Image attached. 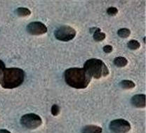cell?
<instances>
[{
  "instance_id": "3957f363",
  "label": "cell",
  "mask_w": 146,
  "mask_h": 133,
  "mask_svg": "<svg viewBox=\"0 0 146 133\" xmlns=\"http://www.w3.org/2000/svg\"><path fill=\"white\" fill-rule=\"evenodd\" d=\"M84 70L91 76L96 79L108 76L109 70L103 61L98 59H91L84 64Z\"/></svg>"
},
{
  "instance_id": "9c48e42d",
  "label": "cell",
  "mask_w": 146,
  "mask_h": 133,
  "mask_svg": "<svg viewBox=\"0 0 146 133\" xmlns=\"http://www.w3.org/2000/svg\"><path fill=\"white\" fill-rule=\"evenodd\" d=\"M102 128L94 125H86L82 130V133H102Z\"/></svg>"
},
{
  "instance_id": "7a4b0ae2",
  "label": "cell",
  "mask_w": 146,
  "mask_h": 133,
  "mask_svg": "<svg viewBox=\"0 0 146 133\" xmlns=\"http://www.w3.org/2000/svg\"><path fill=\"white\" fill-rule=\"evenodd\" d=\"M25 80V72L18 68H6L0 73V85L4 89L21 86Z\"/></svg>"
},
{
  "instance_id": "ba28073f",
  "label": "cell",
  "mask_w": 146,
  "mask_h": 133,
  "mask_svg": "<svg viewBox=\"0 0 146 133\" xmlns=\"http://www.w3.org/2000/svg\"><path fill=\"white\" fill-rule=\"evenodd\" d=\"M145 94H136L131 98V103L136 108H145Z\"/></svg>"
},
{
  "instance_id": "9a60e30c",
  "label": "cell",
  "mask_w": 146,
  "mask_h": 133,
  "mask_svg": "<svg viewBox=\"0 0 146 133\" xmlns=\"http://www.w3.org/2000/svg\"><path fill=\"white\" fill-rule=\"evenodd\" d=\"M127 46L130 49L136 50V49H138V48H140L141 44H140L139 42H138V41L135 40V39H132V40L129 41V42H128Z\"/></svg>"
},
{
  "instance_id": "d6986e66",
  "label": "cell",
  "mask_w": 146,
  "mask_h": 133,
  "mask_svg": "<svg viewBox=\"0 0 146 133\" xmlns=\"http://www.w3.org/2000/svg\"><path fill=\"white\" fill-rule=\"evenodd\" d=\"M4 68H6L5 63H4L3 61H1V59H0V73H1V72L2 71Z\"/></svg>"
},
{
  "instance_id": "6da1fadb",
  "label": "cell",
  "mask_w": 146,
  "mask_h": 133,
  "mask_svg": "<svg viewBox=\"0 0 146 133\" xmlns=\"http://www.w3.org/2000/svg\"><path fill=\"white\" fill-rule=\"evenodd\" d=\"M65 81L69 86L75 89H85L90 83L91 77L81 68H70L64 73Z\"/></svg>"
},
{
  "instance_id": "52a82bcc",
  "label": "cell",
  "mask_w": 146,
  "mask_h": 133,
  "mask_svg": "<svg viewBox=\"0 0 146 133\" xmlns=\"http://www.w3.org/2000/svg\"><path fill=\"white\" fill-rule=\"evenodd\" d=\"M27 31L29 34L33 35H41L47 32V27L41 22H32L27 26Z\"/></svg>"
},
{
  "instance_id": "7c38bea8",
  "label": "cell",
  "mask_w": 146,
  "mask_h": 133,
  "mask_svg": "<svg viewBox=\"0 0 146 133\" xmlns=\"http://www.w3.org/2000/svg\"><path fill=\"white\" fill-rule=\"evenodd\" d=\"M119 85L123 89H126V90L132 89L135 88V86H136V85H135V83L133 82V81L128 80H122L121 82H120Z\"/></svg>"
},
{
  "instance_id": "2e32d148",
  "label": "cell",
  "mask_w": 146,
  "mask_h": 133,
  "mask_svg": "<svg viewBox=\"0 0 146 133\" xmlns=\"http://www.w3.org/2000/svg\"><path fill=\"white\" fill-rule=\"evenodd\" d=\"M60 113V107L58 106L57 104H54L51 107V114L53 116H56L58 115Z\"/></svg>"
},
{
  "instance_id": "ffe728a7",
  "label": "cell",
  "mask_w": 146,
  "mask_h": 133,
  "mask_svg": "<svg viewBox=\"0 0 146 133\" xmlns=\"http://www.w3.org/2000/svg\"><path fill=\"white\" fill-rule=\"evenodd\" d=\"M0 133H11L10 131L7 130L5 129H1L0 130Z\"/></svg>"
},
{
  "instance_id": "e0dca14e",
  "label": "cell",
  "mask_w": 146,
  "mask_h": 133,
  "mask_svg": "<svg viewBox=\"0 0 146 133\" xmlns=\"http://www.w3.org/2000/svg\"><path fill=\"white\" fill-rule=\"evenodd\" d=\"M107 13L110 16H115L118 13V9L116 7H110L108 9Z\"/></svg>"
},
{
  "instance_id": "5b68a950",
  "label": "cell",
  "mask_w": 146,
  "mask_h": 133,
  "mask_svg": "<svg viewBox=\"0 0 146 133\" xmlns=\"http://www.w3.org/2000/svg\"><path fill=\"white\" fill-rule=\"evenodd\" d=\"M55 37L60 41L68 42L72 40L76 35V31L74 28L69 25H63L54 32Z\"/></svg>"
},
{
  "instance_id": "ac0fdd59",
  "label": "cell",
  "mask_w": 146,
  "mask_h": 133,
  "mask_svg": "<svg viewBox=\"0 0 146 133\" xmlns=\"http://www.w3.org/2000/svg\"><path fill=\"white\" fill-rule=\"evenodd\" d=\"M103 51L107 53H111L112 51V47L111 45H106L103 47Z\"/></svg>"
},
{
  "instance_id": "8fae6325",
  "label": "cell",
  "mask_w": 146,
  "mask_h": 133,
  "mask_svg": "<svg viewBox=\"0 0 146 133\" xmlns=\"http://www.w3.org/2000/svg\"><path fill=\"white\" fill-rule=\"evenodd\" d=\"M106 37V34H105L104 33H102L100 29L98 28V29L94 32V35H93L94 39L96 42H100V41H103V39H105Z\"/></svg>"
},
{
  "instance_id": "277c9868",
  "label": "cell",
  "mask_w": 146,
  "mask_h": 133,
  "mask_svg": "<svg viewBox=\"0 0 146 133\" xmlns=\"http://www.w3.org/2000/svg\"><path fill=\"white\" fill-rule=\"evenodd\" d=\"M42 123V120L40 116L35 114H25L21 118V124L27 129H36Z\"/></svg>"
},
{
  "instance_id": "4fadbf2b",
  "label": "cell",
  "mask_w": 146,
  "mask_h": 133,
  "mask_svg": "<svg viewBox=\"0 0 146 133\" xmlns=\"http://www.w3.org/2000/svg\"><path fill=\"white\" fill-rule=\"evenodd\" d=\"M16 13L18 16H22V17L30 16L31 14V11L30 9L27 8H23V7H20L16 9Z\"/></svg>"
},
{
  "instance_id": "8992f818",
  "label": "cell",
  "mask_w": 146,
  "mask_h": 133,
  "mask_svg": "<svg viewBox=\"0 0 146 133\" xmlns=\"http://www.w3.org/2000/svg\"><path fill=\"white\" fill-rule=\"evenodd\" d=\"M109 128L113 133H127L131 130V125L124 119H116L110 122Z\"/></svg>"
},
{
  "instance_id": "5bb4252c",
  "label": "cell",
  "mask_w": 146,
  "mask_h": 133,
  "mask_svg": "<svg viewBox=\"0 0 146 133\" xmlns=\"http://www.w3.org/2000/svg\"><path fill=\"white\" fill-rule=\"evenodd\" d=\"M117 35L121 38H127L131 35V31L128 28H121L117 31Z\"/></svg>"
},
{
  "instance_id": "30bf717a",
  "label": "cell",
  "mask_w": 146,
  "mask_h": 133,
  "mask_svg": "<svg viewBox=\"0 0 146 133\" xmlns=\"http://www.w3.org/2000/svg\"><path fill=\"white\" fill-rule=\"evenodd\" d=\"M114 64L117 67H124L127 65L128 61L126 58L122 56H118L114 59Z\"/></svg>"
}]
</instances>
